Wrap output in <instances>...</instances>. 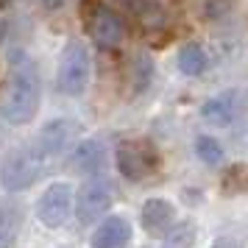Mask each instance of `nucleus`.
Here are the masks:
<instances>
[{
  "mask_svg": "<svg viewBox=\"0 0 248 248\" xmlns=\"http://www.w3.org/2000/svg\"><path fill=\"white\" fill-rule=\"evenodd\" d=\"M36 109H39V76L34 64L23 59L20 64H14L9 95L3 101V117L12 125H25L34 120Z\"/></svg>",
  "mask_w": 248,
  "mask_h": 248,
  "instance_id": "1",
  "label": "nucleus"
},
{
  "mask_svg": "<svg viewBox=\"0 0 248 248\" xmlns=\"http://www.w3.org/2000/svg\"><path fill=\"white\" fill-rule=\"evenodd\" d=\"M90 70H92V59L87 45L84 42H67L62 47V56H59V76H56L59 90L70 98L84 95L87 84H90Z\"/></svg>",
  "mask_w": 248,
  "mask_h": 248,
  "instance_id": "2",
  "label": "nucleus"
},
{
  "mask_svg": "<svg viewBox=\"0 0 248 248\" xmlns=\"http://www.w3.org/2000/svg\"><path fill=\"white\" fill-rule=\"evenodd\" d=\"M45 162L34 154V148H20L0 165V184L9 192L28 190L39 176H42Z\"/></svg>",
  "mask_w": 248,
  "mask_h": 248,
  "instance_id": "3",
  "label": "nucleus"
},
{
  "mask_svg": "<svg viewBox=\"0 0 248 248\" xmlns=\"http://www.w3.org/2000/svg\"><path fill=\"white\" fill-rule=\"evenodd\" d=\"M114 198H117L114 181L106 179V176H95L76 195V217H78L81 223H95L114 203Z\"/></svg>",
  "mask_w": 248,
  "mask_h": 248,
  "instance_id": "4",
  "label": "nucleus"
},
{
  "mask_svg": "<svg viewBox=\"0 0 248 248\" xmlns=\"http://www.w3.org/2000/svg\"><path fill=\"white\" fill-rule=\"evenodd\" d=\"M117 168L128 181H145L148 176H154L159 168V159L154 154V148L140 140H125L117 148Z\"/></svg>",
  "mask_w": 248,
  "mask_h": 248,
  "instance_id": "5",
  "label": "nucleus"
},
{
  "mask_svg": "<svg viewBox=\"0 0 248 248\" xmlns=\"http://www.w3.org/2000/svg\"><path fill=\"white\" fill-rule=\"evenodd\" d=\"M76 131H78V125L73 123V120H67V117L50 120V123L39 131V137H36V142L31 148H34V154L42 159V162H50V159L62 156V154L73 145Z\"/></svg>",
  "mask_w": 248,
  "mask_h": 248,
  "instance_id": "6",
  "label": "nucleus"
},
{
  "mask_svg": "<svg viewBox=\"0 0 248 248\" xmlns=\"http://www.w3.org/2000/svg\"><path fill=\"white\" fill-rule=\"evenodd\" d=\"M70 206H73V190L67 184H50L36 203V215L47 229H59L70 217Z\"/></svg>",
  "mask_w": 248,
  "mask_h": 248,
  "instance_id": "7",
  "label": "nucleus"
},
{
  "mask_svg": "<svg viewBox=\"0 0 248 248\" xmlns=\"http://www.w3.org/2000/svg\"><path fill=\"white\" fill-rule=\"evenodd\" d=\"M90 34L101 47H117L125 36L120 14L112 12L109 6H95L90 17Z\"/></svg>",
  "mask_w": 248,
  "mask_h": 248,
  "instance_id": "8",
  "label": "nucleus"
},
{
  "mask_svg": "<svg viewBox=\"0 0 248 248\" xmlns=\"http://www.w3.org/2000/svg\"><path fill=\"white\" fill-rule=\"evenodd\" d=\"M131 12L145 31H165L173 25V6L168 0H131Z\"/></svg>",
  "mask_w": 248,
  "mask_h": 248,
  "instance_id": "9",
  "label": "nucleus"
},
{
  "mask_svg": "<svg viewBox=\"0 0 248 248\" xmlns=\"http://www.w3.org/2000/svg\"><path fill=\"white\" fill-rule=\"evenodd\" d=\"M131 243V223L123 215L106 217L90 240V248H128Z\"/></svg>",
  "mask_w": 248,
  "mask_h": 248,
  "instance_id": "10",
  "label": "nucleus"
},
{
  "mask_svg": "<svg viewBox=\"0 0 248 248\" xmlns=\"http://www.w3.org/2000/svg\"><path fill=\"white\" fill-rule=\"evenodd\" d=\"M173 217H176L173 215V206L168 201H162V198H151L142 206V229L154 237L168 234L170 226H173Z\"/></svg>",
  "mask_w": 248,
  "mask_h": 248,
  "instance_id": "11",
  "label": "nucleus"
},
{
  "mask_svg": "<svg viewBox=\"0 0 248 248\" xmlns=\"http://www.w3.org/2000/svg\"><path fill=\"white\" fill-rule=\"evenodd\" d=\"M23 229V206L12 198L0 201V248H12Z\"/></svg>",
  "mask_w": 248,
  "mask_h": 248,
  "instance_id": "12",
  "label": "nucleus"
},
{
  "mask_svg": "<svg viewBox=\"0 0 248 248\" xmlns=\"http://www.w3.org/2000/svg\"><path fill=\"white\" fill-rule=\"evenodd\" d=\"M103 162H106V151L98 140H87V142H81L76 148V154H73V168L81 170V173H95V170L103 168Z\"/></svg>",
  "mask_w": 248,
  "mask_h": 248,
  "instance_id": "13",
  "label": "nucleus"
},
{
  "mask_svg": "<svg viewBox=\"0 0 248 248\" xmlns=\"http://www.w3.org/2000/svg\"><path fill=\"white\" fill-rule=\"evenodd\" d=\"M201 117L212 125H229L234 120V98L232 95H220V98L206 101L201 109Z\"/></svg>",
  "mask_w": 248,
  "mask_h": 248,
  "instance_id": "14",
  "label": "nucleus"
},
{
  "mask_svg": "<svg viewBox=\"0 0 248 248\" xmlns=\"http://www.w3.org/2000/svg\"><path fill=\"white\" fill-rule=\"evenodd\" d=\"M206 67V53L198 42H187V45L179 50V70L184 76H198Z\"/></svg>",
  "mask_w": 248,
  "mask_h": 248,
  "instance_id": "15",
  "label": "nucleus"
},
{
  "mask_svg": "<svg viewBox=\"0 0 248 248\" xmlns=\"http://www.w3.org/2000/svg\"><path fill=\"white\" fill-rule=\"evenodd\" d=\"M195 154H198V159H201L203 165H209V168H215V165L223 162V145H220L215 137H206V134H201L195 140Z\"/></svg>",
  "mask_w": 248,
  "mask_h": 248,
  "instance_id": "16",
  "label": "nucleus"
},
{
  "mask_svg": "<svg viewBox=\"0 0 248 248\" xmlns=\"http://www.w3.org/2000/svg\"><path fill=\"white\" fill-rule=\"evenodd\" d=\"M215 248H237V246L232 243V240H217V243H215Z\"/></svg>",
  "mask_w": 248,
  "mask_h": 248,
  "instance_id": "17",
  "label": "nucleus"
},
{
  "mask_svg": "<svg viewBox=\"0 0 248 248\" xmlns=\"http://www.w3.org/2000/svg\"><path fill=\"white\" fill-rule=\"evenodd\" d=\"M42 3H45L47 9H59V6H62V3H64V0H42Z\"/></svg>",
  "mask_w": 248,
  "mask_h": 248,
  "instance_id": "18",
  "label": "nucleus"
},
{
  "mask_svg": "<svg viewBox=\"0 0 248 248\" xmlns=\"http://www.w3.org/2000/svg\"><path fill=\"white\" fill-rule=\"evenodd\" d=\"M0 36H3V25H0Z\"/></svg>",
  "mask_w": 248,
  "mask_h": 248,
  "instance_id": "19",
  "label": "nucleus"
}]
</instances>
